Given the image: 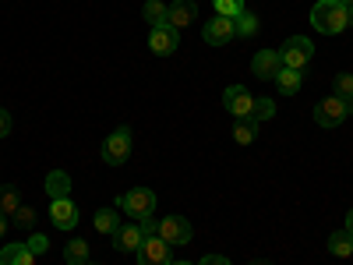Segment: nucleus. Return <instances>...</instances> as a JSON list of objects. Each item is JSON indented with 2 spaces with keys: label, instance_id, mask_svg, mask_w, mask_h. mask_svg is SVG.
<instances>
[{
  "label": "nucleus",
  "instance_id": "2f4dec72",
  "mask_svg": "<svg viewBox=\"0 0 353 265\" xmlns=\"http://www.w3.org/2000/svg\"><path fill=\"white\" fill-rule=\"evenodd\" d=\"M198 265H230V262H226L223 255H205V258H201Z\"/></svg>",
  "mask_w": 353,
  "mask_h": 265
},
{
  "label": "nucleus",
  "instance_id": "5701e85b",
  "mask_svg": "<svg viewBox=\"0 0 353 265\" xmlns=\"http://www.w3.org/2000/svg\"><path fill=\"white\" fill-rule=\"evenodd\" d=\"M166 8H170V4H159V0H149V4L141 8V14H145V21H149V25L156 28V25H166Z\"/></svg>",
  "mask_w": 353,
  "mask_h": 265
},
{
  "label": "nucleus",
  "instance_id": "f8f14e48",
  "mask_svg": "<svg viewBox=\"0 0 353 265\" xmlns=\"http://www.w3.org/2000/svg\"><path fill=\"white\" fill-rule=\"evenodd\" d=\"M194 18H198V4H194V0H173V4L166 8V25H173L176 32L188 28Z\"/></svg>",
  "mask_w": 353,
  "mask_h": 265
},
{
  "label": "nucleus",
  "instance_id": "1a4fd4ad",
  "mask_svg": "<svg viewBox=\"0 0 353 265\" xmlns=\"http://www.w3.org/2000/svg\"><path fill=\"white\" fill-rule=\"evenodd\" d=\"M138 255V265H170V244L163 237H145L141 248L134 251Z\"/></svg>",
  "mask_w": 353,
  "mask_h": 265
},
{
  "label": "nucleus",
  "instance_id": "cd10ccee",
  "mask_svg": "<svg viewBox=\"0 0 353 265\" xmlns=\"http://www.w3.org/2000/svg\"><path fill=\"white\" fill-rule=\"evenodd\" d=\"M336 96L339 99H353V75H336Z\"/></svg>",
  "mask_w": 353,
  "mask_h": 265
},
{
  "label": "nucleus",
  "instance_id": "c85d7f7f",
  "mask_svg": "<svg viewBox=\"0 0 353 265\" xmlns=\"http://www.w3.org/2000/svg\"><path fill=\"white\" fill-rule=\"evenodd\" d=\"M28 251H32V255H43V251H50L46 233H32V237H28Z\"/></svg>",
  "mask_w": 353,
  "mask_h": 265
},
{
  "label": "nucleus",
  "instance_id": "ddd939ff",
  "mask_svg": "<svg viewBox=\"0 0 353 265\" xmlns=\"http://www.w3.org/2000/svg\"><path fill=\"white\" fill-rule=\"evenodd\" d=\"M205 43L209 46H226L230 39H233V18H223V14H216L212 21H205Z\"/></svg>",
  "mask_w": 353,
  "mask_h": 265
},
{
  "label": "nucleus",
  "instance_id": "473e14b6",
  "mask_svg": "<svg viewBox=\"0 0 353 265\" xmlns=\"http://www.w3.org/2000/svg\"><path fill=\"white\" fill-rule=\"evenodd\" d=\"M4 233H8V216L0 213V237H4Z\"/></svg>",
  "mask_w": 353,
  "mask_h": 265
},
{
  "label": "nucleus",
  "instance_id": "20e7f679",
  "mask_svg": "<svg viewBox=\"0 0 353 265\" xmlns=\"http://www.w3.org/2000/svg\"><path fill=\"white\" fill-rule=\"evenodd\" d=\"M121 209L131 216V219H149L156 213V191L149 188H131L124 198H121Z\"/></svg>",
  "mask_w": 353,
  "mask_h": 265
},
{
  "label": "nucleus",
  "instance_id": "39448f33",
  "mask_svg": "<svg viewBox=\"0 0 353 265\" xmlns=\"http://www.w3.org/2000/svg\"><path fill=\"white\" fill-rule=\"evenodd\" d=\"M128 156H131V128H117L103 141V163L121 166V163H128Z\"/></svg>",
  "mask_w": 353,
  "mask_h": 265
},
{
  "label": "nucleus",
  "instance_id": "bb28decb",
  "mask_svg": "<svg viewBox=\"0 0 353 265\" xmlns=\"http://www.w3.org/2000/svg\"><path fill=\"white\" fill-rule=\"evenodd\" d=\"M11 223H14L18 230H32V223H36V209H28V205H21V209L11 216Z\"/></svg>",
  "mask_w": 353,
  "mask_h": 265
},
{
  "label": "nucleus",
  "instance_id": "c756f323",
  "mask_svg": "<svg viewBox=\"0 0 353 265\" xmlns=\"http://www.w3.org/2000/svg\"><path fill=\"white\" fill-rule=\"evenodd\" d=\"M138 230H141V237H159V219H138Z\"/></svg>",
  "mask_w": 353,
  "mask_h": 265
},
{
  "label": "nucleus",
  "instance_id": "0eeeda50",
  "mask_svg": "<svg viewBox=\"0 0 353 265\" xmlns=\"http://www.w3.org/2000/svg\"><path fill=\"white\" fill-rule=\"evenodd\" d=\"M223 106L237 117V121H244V117H251V110H254V96L248 92L244 85H230L223 92Z\"/></svg>",
  "mask_w": 353,
  "mask_h": 265
},
{
  "label": "nucleus",
  "instance_id": "4be33fe9",
  "mask_svg": "<svg viewBox=\"0 0 353 265\" xmlns=\"http://www.w3.org/2000/svg\"><path fill=\"white\" fill-rule=\"evenodd\" d=\"M258 135V124L251 121V117H244V121H237V128H233V141L237 145H251Z\"/></svg>",
  "mask_w": 353,
  "mask_h": 265
},
{
  "label": "nucleus",
  "instance_id": "393cba45",
  "mask_svg": "<svg viewBox=\"0 0 353 265\" xmlns=\"http://www.w3.org/2000/svg\"><path fill=\"white\" fill-rule=\"evenodd\" d=\"M92 219H96V230H99V233H113L117 226H121V219H117V213H113V209H99Z\"/></svg>",
  "mask_w": 353,
  "mask_h": 265
},
{
  "label": "nucleus",
  "instance_id": "9b49d317",
  "mask_svg": "<svg viewBox=\"0 0 353 265\" xmlns=\"http://www.w3.org/2000/svg\"><path fill=\"white\" fill-rule=\"evenodd\" d=\"M283 61H279V50H258L254 53V61H251V71L254 78H265V81H276Z\"/></svg>",
  "mask_w": 353,
  "mask_h": 265
},
{
  "label": "nucleus",
  "instance_id": "72a5a7b5",
  "mask_svg": "<svg viewBox=\"0 0 353 265\" xmlns=\"http://www.w3.org/2000/svg\"><path fill=\"white\" fill-rule=\"evenodd\" d=\"M346 230H350V233H353V209H350V213H346Z\"/></svg>",
  "mask_w": 353,
  "mask_h": 265
},
{
  "label": "nucleus",
  "instance_id": "412c9836",
  "mask_svg": "<svg viewBox=\"0 0 353 265\" xmlns=\"http://www.w3.org/2000/svg\"><path fill=\"white\" fill-rule=\"evenodd\" d=\"M64 265H88V244L85 241H71L64 248Z\"/></svg>",
  "mask_w": 353,
  "mask_h": 265
},
{
  "label": "nucleus",
  "instance_id": "6ab92c4d",
  "mask_svg": "<svg viewBox=\"0 0 353 265\" xmlns=\"http://www.w3.org/2000/svg\"><path fill=\"white\" fill-rule=\"evenodd\" d=\"M21 209V198H18V188L14 184H4V188H0V213H4L8 219L14 216Z\"/></svg>",
  "mask_w": 353,
  "mask_h": 265
},
{
  "label": "nucleus",
  "instance_id": "7c9ffc66",
  "mask_svg": "<svg viewBox=\"0 0 353 265\" xmlns=\"http://www.w3.org/2000/svg\"><path fill=\"white\" fill-rule=\"evenodd\" d=\"M8 135H11V117L0 110V138H8Z\"/></svg>",
  "mask_w": 353,
  "mask_h": 265
},
{
  "label": "nucleus",
  "instance_id": "f03ea898",
  "mask_svg": "<svg viewBox=\"0 0 353 265\" xmlns=\"http://www.w3.org/2000/svg\"><path fill=\"white\" fill-rule=\"evenodd\" d=\"M346 117H353V99H339V96H329L314 106V124L318 128H339Z\"/></svg>",
  "mask_w": 353,
  "mask_h": 265
},
{
  "label": "nucleus",
  "instance_id": "6e6552de",
  "mask_svg": "<svg viewBox=\"0 0 353 265\" xmlns=\"http://www.w3.org/2000/svg\"><path fill=\"white\" fill-rule=\"evenodd\" d=\"M176 46H181V32L173 25H156L149 32V50L156 57H170V53H176Z\"/></svg>",
  "mask_w": 353,
  "mask_h": 265
},
{
  "label": "nucleus",
  "instance_id": "a878e982",
  "mask_svg": "<svg viewBox=\"0 0 353 265\" xmlns=\"http://www.w3.org/2000/svg\"><path fill=\"white\" fill-rule=\"evenodd\" d=\"M212 8H216V14H223V18H237L241 11H248L244 0H212Z\"/></svg>",
  "mask_w": 353,
  "mask_h": 265
},
{
  "label": "nucleus",
  "instance_id": "a211bd4d",
  "mask_svg": "<svg viewBox=\"0 0 353 265\" xmlns=\"http://www.w3.org/2000/svg\"><path fill=\"white\" fill-rule=\"evenodd\" d=\"M329 251L336 258H353V233L350 230H336L329 237Z\"/></svg>",
  "mask_w": 353,
  "mask_h": 265
},
{
  "label": "nucleus",
  "instance_id": "e433bc0d",
  "mask_svg": "<svg viewBox=\"0 0 353 265\" xmlns=\"http://www.w3.org/2000/svg\"><path fill=\"white\" fill-rule=\"evenodd\" d=\"M350 25H353V4H350Z\"/></svg>",
  "mask_w": 353,
  "mask_h": 265
},
{
  "label": "nucleus",
  "instance_id": "423d86ee",
  "mask_svg": "<svg viewBox=\"0 0 353 265\" xmlns=\"http://www.w3.org/2000/svg\"><path fill=\"white\" fill-rule=\"evenodd\" d=\"M191 223L184 219V216H166V219H159V237L170 244V248H181V244H188L191 241Z\"/></svg>",
  "mask_w": 353,
  "mask_h": 265
},
{
  "label": "nucleus",
  "instance_id": "aec40b11",
  "mask_svg": "<svg viewBox=\"0 0 353 265\" xmlns=\"http://www.w3.org/2000/svg\"><path fill=\"white\" fill-rule=\"evenodd\" d=\"M258 32V18L251 11H241L237 18H233V36H241V39H251Z\"/></svg>",
  "mask_w": 353,
  "mask_h": 265
},
{
  "label": "nucleus",
  "instance_id": "f257e3e1",
  "mask_svg": "<svg viewBox=\"0 0 353 265\" xmlns=\"http://www.w3.org/2000/svg\"><path fill=\"white\" fill-rule=\"evenodd\" d=\"M311 25L321 36H339L350 25V11L339 4V0H318V4L311 8Z\"/></svg>",
  "mask_w": 353,
  "mask_h": 265
},
{
  "label": "nucleus",
  "instance_id": "2eb2a0df",
  "mask_svg": "<svg viewBox=\"0 0 353 265\" xmlns=\"http://www.w3.org/2000/svg\"><path fill=\"white\" fill-rule=\"evenodd\" d=\"M301 85H304V75H301V71L279 68V75H276V88H279L283 96H297V92H301Z\"/></svg>",
  "mask_w": 353,
  "mask_h": 265
},
{
  "label": "nucleus",
  "instance_id": "9d476101",
  "mask_svg": "<svg viewBox=\"0 0 353 265\" xmlns=\"http://www.w3.org/2000/svg\"><path fill=\"white\" fill-rule=\"evenodd\" d=\"M50 219L57 230H74L78 226V205L71 198H53L50 202Z\"/></svg>",
  "mask_w": 353,
  "mask_h": 265
},
{
  "label": "nucleus",
  "instance_id": "f704fd0d",
  "mask_svg": "<svg viewBox=\"0 0 353 265\" xmlns=\"http://www.w3.org/2000/svg\"><path fill=\"white\" fill-rule=\"evenodd\" d=\"M339 4H343V8H346V11H350V4H353V0H339Z\"/></svg>",
  "mask_w": 353,
  "mask_h": 265
},
{
  "label": "nucleus",
  "instance_id": "4468645a",
  "mask_svg": "<svg viewBox=\"0 0 353 265\" xmlns=\"http://www.w3.org/2000/svg\"><path fill=\"white\" fill-rule=\"evenodd\" d=\"M110 237H113V248H117V251H138L141 241H145V237H141V230H138V223H131V226L121 223V226L110 233Z\"/></svg>",
  "mask_w": 353,
  "mask_h": 265
},
{
  "label": "nucleus",
  "instance_id": "b1692460",
  "mask_svg": "<svg viewBox=\"0 0 353 265\" xmlns=\"http://www.w3.org/2000/svg\"><path fill=\"white\" fill-rule=\"evenodd\" d=\"M276 117V103L272 99H254V110H251V121L261 124V121H272Z\"/></svg>",
  "mask_w": 353,
  "mask_h": 265
},
{
  "label": "nucleus",
  "instance_id": "7ed1b4c3",
  "mask_svg": "<svg viewBox=\"0 0 353 265\" xmlns=\"http://www.w3.org/2000/svg\"><path fill=\"white\" fill-rule=\"evenodd\" d=\"M311 57H314V43L307 36H290L283 46H279V61L283 68H293V71H301L311 64Z\"/></svg>",
  "mask_w": 353,
  "mask_h": 265
},
{
  "label": "nucleus",
  "instance_id": "f3484780",
  "mask_svg": "<svg viewBox=\"0 0 353 265\" xmlns=\"http://www.w3.org/2000/svg\"><path fill=\"white\" fill-rule=\"evenodd\" d=\"M46 195H50V202H53V198H68V195H71V177H68L64 170H53V173L46 177Z\"/></svg>",
  "mask_w": 353,
  "mask_h": 265
},
{
  "label": "nucleus",
  "instance_id": "dca6fc26",
  "mask_svg": "<svg viewBox=\"0 0 353 265\" xmlns=\"http://www.w3.org/2000/svg\"><path fill=\"white\" fill-rule=\"evenodd\" d=\"M0 265H36V255L28 251V244H8L0 251Z\"/></svg>",
  "mask_w": 353,
  "mask_h": 265
},
{
  "label": "nucleus",
  "instance_id": "4c0bfd02",
  "mask_svg": "<svg viewBox=\"0 0 353 265\" xmlns=\"http://www.w3.org/2000/svg\"><path fill=\"white\" fill-rule=\"evenodd\" d=\"M251 265H269V262H251Z\"/></svg>",
  "mask_w": 353,
  "mask_h": 265
},
{
  "label": "nucleus",
  "instance_id": "c9c22d12",
  "mask_svg": "<svg viewBox=\"0 0 353 265\" xmlns=\"http://www.w3.org/2000/svg\"><path fill=\"white\" fill-rule=\"evenodd\" d=\"M170 265H194V262H170Z\"/></svg>",
  "mask_w": 353,
  "mask_h": 265
}]
</instances>
